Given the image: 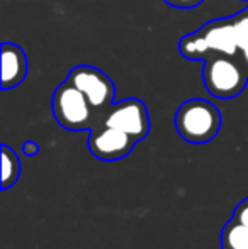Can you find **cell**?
I'll return each instance as SVG.
<instances>
[{
    "mask_svg": "<svg viewBox=\"0 0 248 249\" xmlns=\"http://www.w3.org/2000/svg\"><path fill=\"white\" fill-rule=\"evenodd\" d=\"M221 127V114L208 100L192 99L184 102L175 114L179 136L192 144H204L214 139Z\"/></svg>",
    "mask_w": 248,
    "mask_h": 249,
    "instance_id": "obj_1",
    "label": "cell"
},
{
    "mask_svg": "<svg viewBox=\"0 0 248 249\" xmlns=\"http://www.w3.org/2000/svg\"><path fill=\"white\" fill-rule=\"evenodd\" d=\"M53 115L61 127L68 131H83L94 122V107L87 97L66 80L57 89L51 100Z\"/></svg>",
    "mask_w": 248,
    "mask_h": 249,
    "instance_id": "obj_2",
    "label": "cell"
},
{
    "mask_svg": "<svg viewBox=\"0 0 248 249\" xmlns=\"http://www.w3.org/2000/svg\"><path fill=\"white\" fill-rule=\"evenodd\" d=\"M204 85L211 95L218 99H233L243 90L247 76L233 59L212 56L206 61L202 71Z\"/></svg>",
    "mask_w": 248,
    "mask_h": 249,
    "instance_id": "obj_3",
    "label": "cell"
},
{
    "mask_svg": "<svg viewBox=\"0 0 248 249\" xmlns=\"http://www.w3.org/2000/svg\"><path fill=\"white\" fill-rule=\"evenodd\" d=\"M102 124L121 129L126 134L131 136L136 142L145 139L150 132L148 110L141 100L134 99L123 100L114 107H111V110L104 117Z\"/></svg>",
    "mask_w": 248,
    "mask_h": 249,
    "instance_id": "obj_4",
    "label": "cell"
},
{
    "mask_svg": "<svg viewBox=\"0 0 248 249\" xmlns=\"http://www.w3.org/2000/svg\"><path fill=\"white\" fill-rule=\"evenodd\" d=\"M68 82L87 97L94 110H100L113 104L114 85L109 76L104 75L100 70L92 66H76L70 71Z\"/></svg>",
    "mask_w": 248,
    "mask_h": 249,
    "instance_id": "obj_5",
    "label": "cell"
},
{
    "mask_svg": "<svg viewBox=\"0 0 248 249\" xmlns=\"http://www.w3.org/2000/svg\"><path fill=\"white\" fill-rule=\"evenodd\" d=\"M136 141L124 131L102 124L94 127L89 136V149L102 161H117L128 156L134 148Z\"/></svg>",
    "mask_w": 248,
    "mask_h": 249,
    "instance_id": "obj_6",
    "label": "cell"
},
{
    "mask_svg": "<svg viewBox=\"0 0 248 249\" xmlns=\"http://www.w3.org/2000/svg\"><path fill=\"white\" fill-rule=\"evenodd\" d=\"M27 73V59L24 51L16 44L5 43L2 46V89L17 87Z\"/></svg>",
    "mask_w": 248,
    "mask_h": 249,
    "instance_id": "obj_7",
    "label": "cell"
},
{
    "mask_svg": "<svg viewBox=\"0 0 248 249\" xmlns=\"http://www.w3.org/2000/svg\"><path fill=\"white\" fill-rule=\"evenodd\" d=\"M202 36H204L206 43H208L209 50L218 51L223 54H235L238 48L236 43V34L233 22L229 20H214V22L208 24L206 27H202Z\"/></svg>",
    "mask_w": 248,
    "mask_h": 249,
    "instance_id": "obj_8",
    "label": "cell"
},
{
    "mask_svg": "<svg viewBox=\"0 0 248 249\" xmlns=\"http://www.w3.org/2000/svg\"><path fill=\"white\" fill-rule=\"evenodd\" d=\"M221 249H248V226L231 217L221 232Z\"/></svg>",
    "mask_w": 248,
    "mask_h": 249,
    "instance_id": "obj_9",
    "label": "cell"
},
{
    "mask_svg": "<svg viewBox=\"0 0 248 249\" xmlns=\"http://www.w3.org/2000/svg\"><path fill=\"white\" fill-rule=\"evenodd\" d=\"M20 175V161L16 151L9 146H2V190L14 187Z\"/></svg>",
    "mask_w": 248,
    "mask_h": 249,
    "instance_id": "obj_10",
    "label": "cell"
},
{
    "mask_svg": "<svg viewBox=\"0 0 248 249\" xmlns=\"http://www.w3.org/2000/svg\"><path fill=\"white\" fill-rule=\"evenodd\" d=\"M211 51L206 43L204 36L202 34H194V36H186L180 41V53H182L186 58H204L206 53Z\"/></svg>",
    "mask_w": 248,
    "mask_h": 249,
    "instance_id": "obj_11",
    "label": "cell"
},
{
    "mask_svg": "<svg viewBox=\"0 0 248 249\" xmlns=\"http://www.w3.org/2000/svg\"><path fill=\"white\" fill-rule=\"evenodd\" d=\"M233 27H235L238 48L243 51L248 46V12H242L238 17H235L233 19Z\"/></svg>",
    "mask_w": 248,
    "mask_h": 249,
    "instance_id": "obj_12",
    "label": "cell"
},
{
    "mask_svg": "<svg viewBox=\"0 0 248 249\" xmlns=\"http://www.w3.org/2000/svg\"><path fill=\"white\" fill-rule=\"evenodd\" d=\"M233 219L248 226V197L245 200H242V202L236 205L235 212H233Z\"/></svg>",
    "mask_w": 248,
    "mask_h": 249,
    "instance_id": "obj_13",
    "label": "cell"
},
{
    "mask_svg": "<svg viewBox=\"0 0 248 249\" xmlns=\"http://www.w3.org/2000/svg\"><path fill=\"white\" fill-rule=\"evenodd\" d=\"M167 3L173 7H182V9H189V7H195L202 2V0H165Z\"/></svg>",
    "mask_w": 248,
    "mask_h": 249,
    "instance_id": "obj_14",
    "label": "cell"
},
{
    "mask_svg": "<svg viewBox=\"0 0 248 249\" xmlns=\"http://www.w3.org/2000/svg\"><path fill=\"white\" fill-rule=\"evenodd\" d=\"M22 153L26 154V156H34V154L38 153V144L34 141H27L22 144Z\"/></svg>",
    "mask_w": 248,
    "mask_h": 249,
    "instance_id": "obj_15",
    "label": "cell"
},
{
    "mask_svg": "<svg viewBox=\"0 0 248 249\" xmlns=\"http://www.w3.org/2000/svg\"><path fill=\"white\" fill-rule=\"evenodd\" d=\"M243 58H245V61H247V65H248V46L243 50Z\"/></svg>",
    "mask_w": 248,
    "mask_h": 249,
    "instance_id": "obj_16",
    "label": "cell"
}]
</instances>
